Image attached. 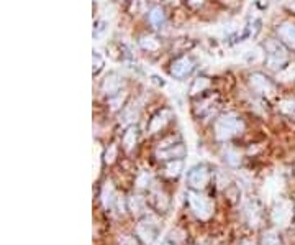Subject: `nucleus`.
<instances>
[{
	"label": "nucleus",
	"mask_w": 295,
	"mask_h": 245,
	"mask_svg": "<svg viewBox=\"0 0 295 245\" xmlns=\"http://www.w3.org/2000/svg\"><path fill=\"white\" fill-rule=\"evenodd\" d=\"M164 20H166V17H164V12L159 7H156V8H153V10H151L149 21L154 25L156 28H161L163 25H164Z\"/></svg>",
	"instance_id": "2eb2a0df"
},
{
	"label": "nucleus",
	"mask_w": 295,
	"mask_h": 245,
	"mask_svg": "<svg viewBox=\"0 0 295 245\" xmlns=\"http://www.w3.org/2000/svg\"><path fill=\"white\" fill-rule=\"evenodd\" d=\"M120 244L121 245H136V242H134L133 239H130V237H123L120 240Z\"/></svg>",
	"instance_id": "473e14b6"
},
{
	"label": "nucleus",
	"mask_w": 295,
	"mask_h": 245,
	"mask_svg": "<svg viewBox=\"0 0 295 245\" xmlns=\"http://www.w3.org/2000/svg\"><path fill=\"white\" fill-rule=\"evenodd\" d=\"M163 245H169V244H163Z\"/></svg>",
	"instance_id": "4c0bfd02"
},
{
	"label": "nucleus",
	"mask_w": 295,
	"mask_h": 245,
	"mask_svg": "<svg viewBox=\"0 0 295 245\" xmlns=\"http://www.w3.org/2000/svg\"><path fill=\"white\" fill-rule=\"evenodd\" d=\"M279 36L284 40L287 45L295 48V25L292 23H284L279 27Z\"/></svg>",
	"instance_id": "9b49d317"
},
{
	"label": "nucleus",
	"mask_w": 295,
	"mask_h": 245,
	"mask_svg": "<svg viewBox=\"0 0 295 245\" xmlns=\"http://www.w3.org/2000/svg\"><path fill=\"white\" fill-rule=\"evenodd\" d=\"M121 84H123V81H121V77L116 74V72H110L105 79H103V84H102V91L107 94V96H115V94H118Z\"/></svg>",
	"instance_id": "6e6552de"
},
{
	"label": "nucleus",
	"mask_w": 295,
	"mask_h": 245,
	"mask_svg": "<svg viewBox=\"0 0 295 245\" xmlns=\"http://www.w3.org/2000/svg\"><path fill=\"white\" fill-rule=\"evenodd\" d=\"M149 179H151L149 175H148V173H143V175L140 176V179H138V186H140V188H146L148 183H149Z\"/></svg>",
	"instance_id": "2f4dec72"
},
{
	"label": "nucleus",
	"mask_w": 295,
	"mask_h": 245,
	"mask_svg": "<svg viewBox=\"0 0 295 245\" xmlns=\"http://www.w3.org/2000/svg\"><path fill=\"white\" fill-rule=\"evenodd\" d=\"M136 140H138V130H136V127H130L128 130L125 132V137H123L125 150H127V152H131L133 147L136 145Z\"/></svg>",
	"instance_id": "4468645a"
},
{
	"label": "nucleus",
	"mask_w": 295,
	"mask_h": 245,
	"mask_svg": "<svg viewBox=\"0 0 295 245\" xmlns=\"http://www.w3.org/2000/svg\"><path fill=\"white\" fill-rule=\"evenodd\" d=\"M169 117H171V112L169 110H161L159 114H156L153 119H151V123H149V133H156L158 130L166 125Z\"/></svg>",
	"instance_id": "1a4fd4ad"
},
{
	"label": "nucleus",
	"mask_w": 295,
	"mask_h": 245,
	"mask_svg": "<svg viewBox=\"0 0 295 245\" xmlns=\"http://www.w3.org/2000/svg\"><path fill=\"white\" fill-rule=\"evenodd\" d=\"M243 130V122L236 115H223L215 123V135L218 140H229Z\"/></svg>",
	"instance_id": "f257e3e1"
},
{
	"label": "nucleus",
	"mask_w": 295,
	"mask_h": 245,
	"mask_svg": "<svg viewBox=\"0 0 295 245\" xmlns=\"http://www.w3.org/2000/svg\"><path fill=\"white\" fill-rule=\"evenodd\" d=\"M140 45H141V48H145L148 51H156L159 48V43L156 38L153 36H143L141 40H140Z\"/></svg>",
	"instance_id": "a211bd4d"
},
{
	"label": "nucleus",
	"mask_w": 295,
	"mask_h": 245,
	"mask_svg": "<svg viewBox=\"0 0 295 245\" xmlns=\"http://www.w3.org/2000/svg\"><path fill=\"white\" fill-rule=\"evenodd\" d=\"M287 61V51L279 41L269 40L266 43V63L271 70H277Z\"/></svg>",
	"instance_id": "f03ea898"
},
{
	"label": "nucleus",
	"mask_w": 295,
	"mask_h": 245,
	"mask_svg": "<svg viewBox=\"0 0 295 245\" xmlns=\"http://www.w3.org/2000/svg\"><path fill=\"white\" fill-rule=\"evenodd\" d=\"M128 206H130V209H131L134 214H138V212H141V210L145 209V201H143L140 196H131V197H130V201H128Z\"/></svg>",
	"instance_id": "6ab92c4d"
},
{
	"label": "nucleus",
	"mask_w": 295,
	"mask_h": 245,
	"mask_svg": "<svg viewBox=\"0 0 295 245\" xmlns=\"http://www.w3.org/2000/svg\"><path fill=\"white\" fill-rule=\"evenodd\" d=\"M280 179H277V178H271L267 181L266 184V191H267V196H276V194H279V191H280Z\"/></svg>",
	"instance_id": "f3484780"
},
{
	"label": "nucleus",
	"mask_w": 295,
	"mask_h": 245,
	"mask_svg": "<svg viewBox=\"0 0 295 245\" xmlns=\"http://www.w3.org/2000/svg\"><path fill=\"white\" fill-rule=\"evenodd\" d=\"M115 157H116V147H115V145H110L108 152L105 153V161H107V163H114Z\"/></svg>",
	"instance_id": "7c9ffc66"
},
{
	"label": "nucleus",
	"mask_w": 295,
	"mask_h": 245,
	"mask_svg": "<svg viewBox=\"0 0 295 245\" xmlns=\"http://www.w3.org/2000/svg\"><path fill=\"white\" fill-rule=\"evenodd\" d=\"M290 217H292V204L289 201H280L272 210V221H274V224L280 227L287 226Z\"/></svg>",
	"instance_id": "20e7f679"
},
{
	"label": "nucleus",
	"mask_w": 295,
	"mask_h": 245,
	"mask_svg": "<svg viewBox=\"0 0 295 245\" xmlns=\"http://www.w3.org/2000/svg\"><path fill=\"white\" fill-rule=\"evenodd\" d=\"M98 170H100V147H95L94 150V178L98 176Z\"/></svg>",
	"instance_id": "bb28decb"
},
{
	"label": "nucleus",
	"mask_w": 295,
	"mask_h": 245,
	"mask_svg": "<svg viewBox=\"0 0 295 245\" xmlns=\"http://www.w3.org/2000/svg\"><path fill=\"white\" fill-rule=\"evenodd\" d=\"M107 32V23L105 21H97L94 27V40H98V38H102L103 35H105Z\"/></svg>",
	"instance_id": "393cba45"
},
{
	"label": "nucleus",
	"mask_w": 295,
	"mask_h": 245,
	"mask_svg": "<svg viewBox=\"0 0 295 245\" xmlns=\"http://www.w3.org/2000/svg\"><path fill=\"white\" fill-rule=\"evenodd\" d=\"M279 109L284 114L290 115V117H295V102L294 101H282L279 104Z\"/></svg>",
	"instance_id": "4be33fe9"
},
{
	"label": "nucleus",
	"mask_w": 295,
	"mask_h": 245,
	"mask_svg": "<svg viewBox=\"0 0 295 245\" xmlns=\"http://www.w3.org/2000/svg\"><path fill=\"white\" fill-rule=\"evenodd\" d=\"M194 5H198V3H202V0H192Z\"/></svg>",
	"instance_id": "c9c22d12"
},
{
	"label": "nucleus",
	"mask_w": 295,
	"mask_h": 245,
	"mask_svg": "<svg viewBox=\"0 0 295 245\" xmlns=\"http://www.w3.org/2000/svg\"><path fill=\"white\" fill-rule=\"evenodd\" d=\"M123 99H125V94H116V97H112V99H110L112 110H116V109H118V107L123 104Z\"/></svg>",
	"instance_id": "c756f323"
},
{
	"label": "nucleus",
	"mask_w": 295,
	"mask_h": 245,
	"mask_svg": "<svg viewBox=\"0 0 295 245\" xmlns=\"http://www.w3.org/2000/svg\"><path fill=\"white\" fill-rule=\"evenodd\" d=\"M102 203L107 209L112 208L115 203V189H114V186H112L110 181L105 183V186L102 188Z\"/></svg>",
	"instance_id": "f8f14e48"
},
{
	"label": "nucleus",
	"mask_w": 295,
	"mask_h": 245,
	"mask_svg": "<svg viewBox=\"0 0 295 245\" xmlns=\"http://www.w3.org/2000/svg\"><path fill=\"white\" fill-rule=\"evenodd\" d=\"M189 184L195 189H202L205 188V184L208 183V171L205 166L198 165V166H194L192 170L189 171Z\"/></svg>",
	"instance_id": "423d86ee"
},
{
	"label": "nucleus",
	"mask_w": 295,
	"mask_h": 245,
	"mask_svg": "<svg viewBox=\"0 0 295 245\" xmlns=\"http://www.w3.org/2000/svg\"><path fill=\"white\" fill-rule=\"evenodd\" d=\"M262 245H280V239L277 237L276 232H266L262 235Z\"/></svg>",
	"instance_id": "5701e85b"
},
{
	"label": "nucleus",
	"mask_w": 295,
	"mask_h": 245,
	"mask_svg": "<svg viewBox=\"0 0 295 245\" xmlns=\"http://www.w3.org/2000/svg\"><path fill=\"white\" fill-rule=\"evenodd\" d=\"M169 2H171V3H177V0H169Z\"/></svg>",
	"instance_id": "e433bc0d"
},
{
	"label": "nucleus",
	"mask_w": 295,
	"mask_h": 245,
	"mask_svg": "<svg viewBox=\"0 0 295 245\" xmlns=\"http://www.w3.org/2000/svg\"><path fill=\"white\" fill-rule=\"evenodd\" d=\"M194 70V63L190 61L189 58H179L172 63V68H171V74L177 77V79H182L187 74H190Z\"/></svg>",
	"instance_id": "0eeeda50"
},
{
	"label": "nucleus",
	"mask_w": 295,
	"mask_h": 245,
	"mask_svg": "<svg viewBox=\"0 0 295 245\" xmlns=\"http://www.w3.org/2000/svg\"><path fill=\"white\" fill-rule=\"evenodd\" d=\"M92 64H94V74H97V72L103 68V56H102L100 53H98V51H94Z\"/></svg>",
	"instance_id": "b1692460"
},
{
	"label": "nucleus",
	"mask_w": 295,
	"mask_h": 245,
	"mask_svg": "<svg viewBox=\"0 0 295 245\" xmlns=\"http://www.w3.org/2000/svg\"><path fill=\"white\" fill-rule=\"evenodd\" d=\"M185 155V147L182 143L176 145V147H171L169 150H163L159 152V158L166 160V158H182Z\"/></svg>",
	"instance_id": "ddd939ff"
},
{
	"label": "nucleus",
	"mask_w": 295,
	"mask_h": 245,
	"mask_svg": "<svg viewBox=\"0 0 295 245\" xmlns=\"http://www.w3.org/2000/svg\"><path fill=\"white\" fill-rule=\"evenodd\" d=\"M187 197H189V204H190V208H192L195 216L200 219H208L212 216V204L208 203L205 197L197 194V192H192V191L189 192Z\"/></svg>",
	"instance_id": "7ed1b4c3"
},
{
	"label": "nucleus",
	"mask_w": 295,
	"mask_h": 245,
	"mask_svg": "<svg viewBox=\"0 0 295 245\" xmlns=\"http://www.w3.org/2000/svg\"><path fill=\"white\" fill-rule=\"evenodd\" d=\"M249 84L256 92L264 94V96H272V94H274V86H272V83L267 77L259 74V72H256V74L249 77Z\"/></svg>",
	"instance_id": "39448f33"
},
{
	"label": "nucleus",
	"mask_w": 295,
	"mask_h": 245,
	"mask_svg": "<svg viewBox=\"0 0 295 245\" xmlns=\"http://www.w3.org/2000/svg\"><path fill=\"white\" fill-rule=\"evenodd\" d=\"M248 216H249L251 226H258V222H259V209L256 208L254 204L248 208Z\"/></svg>",
	"instance_id": "cd10ccee"
},
{
	"label": "nucleus",
	"mask_w": 295,
	"mask_h": 245,
	"mask_svg": "<svg viewBox=\"0 0 295 245\" xmlns=\"http://www.w3.org/2000/svg\"><path fill=\"white\" fill-rule=\"evenodd\" d=\"M277 79L282 81V83H290V81H294L295 79V64H290V66H287L285 70L279 71Z\"/></svg>",
	"instance_id": "dca6fc26"
},
{
	"label": "nucleus",
	"mask_w": 295,
	"mask_h": 245,
	"mask_svg": "<svg viewBox=\"0 0 295 245\" xmlns=\"http://www.w3.org/2000/svg\"><path fill=\"white\" fill-rule=\"evenodd\" d=\"M138 235L141 237V240L145 244H151L156 237V230L153 224H149V222H140V226H138Z\"/></svg>",
	"instance_id": "9d476101"
},
{
	"label": "nucleus",
	"mask_w": 295,
	"mask_h": 245,
	"mask_svg": "<svg viewBox=\"0 0 295 245\" xmlns=\"http://www.w3.org/2000/svg\"><path fill=\"white\" fill-rule=\"evenodd\" d=\"M225 160H227L229 165H233V166H236V165H240V155H238L236 152H231V150H228L227 153H225Z\"/></svg>",
	"instance_id": "c85d7f7f"
},
{
	"label": "nucleus",
	"mask_w": 295,
	"mask_h": 245,
	"mask_svg": "<svg viewBox=\"0 0 295 245\" xmlns=\"http://www.w3.org/2000/svg\"><path fill=\"white\" fill-rule=\"evenodd\" d=\"M262 59V53L259 50H254V51H248L245 54V61L246 63H259Z\"/></svg>",
	"instance_id": "a878e982"
},
{
	"label": "nucleus",
	"mask_w": 295,
	"mask_h": 245,
	"mask_svg": "<svg viewBox=\"0 0 295 245\" xmlns=\"http://www.w3.org/2000/svg\"><path fill=\"white\" fill-rule=\"evenodd\" d=\"M153 83H154V84H158V86H164L163 77H159V76H153Z\"/></svg>",
	"instance_id": "72a5a7b5"
},
{
	"label": "nucleus",
	"mask_w": 295,
	"mask_h": 245,
	"mask_svg": "<svg viewBox=\"0 0 295 245\" xmlns=\"http://www.w3.org/2000/svg\"><path fill=\"white\" fill-rule=\"evenodd\" d=\"M287 5H289L290 10H294V12H295V0H292V2H289Z\"/></svg>",
	"instance_id": "f704fd0d"
},
{
	"label": "nucleus",
	"mask_w": 295,
	"mask_h": 245,
	"mask_svg": "<svg viewBox=\"0 0 295 245\" xmlns=\"http://www.w3.org/2000/svg\"><path fill=\"white\" fill-rule=\"evenodd\" d=\"M180 171H182V161H180V160L171 161V163H169V165L166 166L167 176H179Z\"/></svg>",
	"instance_id": "aec40b11"
},
{
	"label": "nucleus",
	"mask_w": 295,
	"mask_h": 245,
	"mask_svg": "<svg viewBox=\"0 0 295 245\" xmlns=\"http://www.w3.org/2000/svg\"><path fill=\"white\" fill-rule=\"evenodd\" d=\"M208 79H205V77H198V79H195V83L192 84V89H190V92L192 94H197V92H202L203 89L208 88Z\"/></svg>",
	"instance_id": "412c9836"
}]
</instances>
